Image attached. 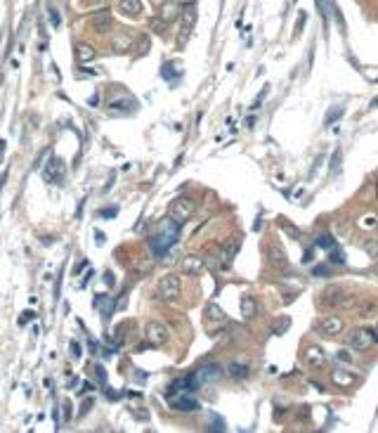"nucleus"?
<instances>
[{"label": "nucleus", "mask_w": 378, "mask_h": 433, "mask_svg": "<svg viewBox=\"0 0 378 433\" xmlns=\"http://www.w3.org/2000/svg\"><path fill=\"white\" fill-rule=\"evenodd\" d=\"M178 232H180V223L178 220L168 218L165 223H161V230L156 234H151L149 237V244H151V251L156 256H163L168 249L178 241Z\"/></svg>", "instance_id": "obj_1"}, {"label": "nucleus", "mask_w": 378, "mask_h": 433, "mask_svg": "<svg viewBox=\"0 0 378 433\" xmlns=\"http://www.w3.org/2000/svg\"><path fill=\"white\" fill-rule=\"evenodd\" d=\"M373 344H376V334H373V329H366V327H359V329H355L348 336V346L352 351H359V353L369 351Z\"/></svg>", "instance_id": "obj_2"}, {"label": "nucleus", "mask_w": 378, "mask_h": 433, "mask_svg": "<svg viewBox=\"0 0 378 433\" xmlns=\"http://www.w3.org/2000/svg\"><path fill=\"white\" fill-rule=\"evenodd\" d=\"M194 208H196L194 199H189V197H178V199L170 204V218L178 220L180 225H182V223H187V220L192 218Z\"/></svg>", "instance_id": "obj_3"}, {"label": "nucleus", "mask_w": 378, "mask_h": 433, "mask_svg": "<svg viewBox=\"0 0 378 433\" xmlns=\"http://www.w3.org/2000/svg\"><path fill=\"white\" fill-rule=\"evenodd\" d=\"M343 327H345V322L340 320V317L329 315V317H322V320L315 324V331L319 334V336L333 338V336H338V334L343 331Z\"/></svg>", "instance_id": "obj_4"}, {"label": "nucleus", "mask_w": 378, "mask_h": 433, "mask_svg": "<svg viewBox=\"0 0 378 433\" xmlns=\"http://www.w3.org/2000/svg\"><path fill=\"white\" fill-rule=\"evenodd\" d=\"M168 403L175 412H199L201 410L199 400H194L192 395H185V393H173Z\"/></svg>", "instance_id": "obj_5"}, {"label": "nucleus", "mask_w": 378, "mask_h": 433, "mask_svg": "<svg viewBox=\"0 0 378 433\" xmlns=\"http://www.w3.org/2000/svg\"><path fill=\"white\" fill-rule=\"evenodd\" d=\"M90 28L95 34H109L114 28V17H111L109 10H97L92 17H90Z\"/></svg>", "instance_id": "obj_6"}, {"label": "nucleus", "mask_w": 378, "mask_h": 433, "mask_svg": "<svg viewBox=\"0 0 378 433\" xmlns=\"http://www.w3.org/2000/svg\"><path fill=\"white\" fill-rule=\"evenodd\" d=\"M180 277L178 275H163L161 277V282H158V294L161 298L165 301H170V298H178L180 296Z\"/></svg>", "instance_id": "obj_7"}, {"label": "nucleus", "mask_w": 378, "mask_h": 433, "mask_svg": "<svg viewBox=\"0 0 378 433\" xmlns=\"http://www.w3.org/2000/svg\"><path fill=\"white\" fill-rule=\"evenodd\" d=\"M145 336H147V344L149 346H163L168 341V329L161 322H149L145 327Z\"/></svg>", "instance_id": "obj_8"}, {"label": "nucleus", "mask_w": 378, "mask_h": 433, "mask_svg": "<svg viewBox=\"0 0 378 433\" xmlns=\"http://www.w3.org/2000/svg\"><path fill=\"white\" fill-rule=\"evenodd\" d=\"M43 173H45V180H48V182H62L64 175H66L64 161L59 157H52L48 164H45V171Z\"/></svg>", "instance_id": "obj_9"}, {"label": "nucleus", "mask_w": 378, "mask_h": 433, "mask_svg": "<svg viewBox=\"0 0 378 433\" xmlns=\"http://www.w3.org/2000/svg\"><path fill=\"white\" fill-rule=\"evenodd\" d=\"M302 360H305V364H307L310 369H322L324 364H326V355H324V351L319 346H307L305 353H302Z\"/></svg>", "instance_id": "obj_10"}, {"label": "nucleus", "mask_w": 378, "mask_h": 433, "mask_svg": "<svg viewBox=\"0 0 378 433\" xmlns=\"http://www.w3.org/2000/svg\"><path fill=\"white\" fill-rule=\"evenodd\" d=\"M199 386H201L199 374H187V377L178 379V381H173V384H170V393H189V391H196Z\"/></svg>", "instance_id": "obj_11"}, {"label": "nucleus", "mask_w": 378, "mask_h": 433, "mask_svg": "<svg viewBox=\"0 0 378 433\" xmlns=\"http://www.w3.org/2000/svg\"><path fill=\"white\" fill-rule=\"evenodd\" d=\"M267 263L277 270H286L289 258H286V254H284V249L279 246V244H269L267 246Z\"/></svg>", "instance_id": "obj_12"}, {"label": "nucleus", "mask_w": 378, "mask_h": 433, "mask_svg": "<svg viewBox=\"0 0 378 433\" xmlns=\"http://www.w3.org/2000/svg\"><path fill=\"white\" fill-rule=\"evenodd\" d=\"M196 374H199V379H201V384H213V381H220L222 379V367L220 364H203V367H199L196 369Z\"/></svg>", "instance_id": "obj_13"}, {"label": "nucleus", "mask_w": 378, "mask_h": 433, "mask_svg": "<svg viewBox=\"0 0 378 433\" xmlns=\"http://www.w3.org/2000/svg\"><path fill=\"white\" fill-rule=\"evenodd\" d=\"M194 21H196V7H194V3H187V5H182V26H185L182 28V41L192 34Z\"/></svg>", "instance_id": "obj_14"}, {"label": "nucleus", "mask_w": 378, "mask_h": 433, "mask_svg": "<svg viewBox=\"0 0 378 433\" xmlns=\"http://www.w3.org/2000/svg\"><path fill=\"white\" fill-rule=\"evenodd\" d=\"M182 275H199L201 270H203V258L196 254H189L182 258Z\"/></svg>", "instance_id": "obj_15"}, {"label": "nucleus", "mask_w": 378, "mask_h": 433, "mask_svg": "<svg viewBox=\"0 0 378 433\" xmlns=\"http://www.w3.org/2000/svg\"><path fill=\"white\" fill-rule=\"evenodd\" d=\"M180 14H182V5H178L175 0H165L163 5H161V10H158V17L163 21H168V24L178 19Z\"/></svg>", "instance_id": "obj_16"}, {"label": "nucleus", "mask_w": 378, "mask_h": 433, "mask_svg": "<svg viewBox=\"0 0 378 433\" xmlns=\"http://www.w3.org/2000/svg\"><path fill=\"white\" fill-rule=\"evenodd\" d=\"M138 109V102L132 97H121V100H111L109 102V111L111 114H130Z\"/></svg>", "instance_id": "obj_17"}, {"label": "nucleus", "mask_w": 378, "mask_h": 433, "mask_svg": "<svg viewBox=\"0 0 378 433\" xmlns=\"http://www.w3.org/2000/svg\"><path fill=\"white\" fill-rule=\"evenodd\" d=\"M118 10L128 19H138L142 14V3L140 0H118Z\"/></svg>", "instance_id": "obj_18"}, {"label": "nucleus", "mask_w": 378, "mask_h": 433, "mask_svg": "<svg viewBox=\"0 0 378 433\" xmlns=\"http://www.w3.org/2000/svg\"><path fill=\"white\" fill-rule=\"evenodd\" d=\"M97 57V50L90 45V43H76V59H78V64H88L92 62Z\"/></svg>", "instance_id": "obj_19"}, {"label": "nucleus", "mask_w": 378, "mask_h": 433, "mask_svg": "<svg viewBox=\"0 0 378 433\" xmlns=\"http://www.w3.org/2000/svg\"><path fill=\"white\" fill-rule=\"evenodd\" d=\"M331 379H333V384L340 386V388L352 386L355 381H357V377H355L352 372H348V369H333V372H331Z\"/></svg>", "instance_id": "obj_20"}, {"label": "nucleus", "mask_w": 378, "mask_h": 433, "mask_svg": "<svg viewBox=\"0 0 378 433\" xmlns=\"http://www.w3.org/2000/svg\"><path fill=\"white\" fill-rule=\"evenodd\" d=\"M241 315L246 317V320H251V317L258 315V301H255L253 296H241Z\"/></svg>", "instance_id": "obj_21"}, {"label": "nucleus", "mask_w": 378, "mask_h": 433, "mask_svg": "<svg viewBox=\"0 0 378 433\" xmlns=\"http://www.w3.org/2000/svg\"><path fill=\"white\" fill-rule=\"evenodd\" d=\"M343 294H345V291L340 287H329L326 291H324V303H326V305H331V308H336L338 301L343 298Z\"/></svg>", "instance_id": "obj_22"}, {"label": "nucleus", "mask_w": 378, "mask_h": 433, "mask_svg": "<svg viewBox=\"0 0 378 433\" xmlns=\"http://www.w3.org/2000/svg\"><path fill=\"white\" fill-rule=\"evenodd\" d=\"M132 45V41H130V36H125V34H121L118 38H114V43H111V50L114 52H125V50Z\"/></svg>", "instance_id": "obj_23"}, {"label": "nucleus", "mask_w": 378, "mask_h": 433, "mask_svg": "<svg viewBox=\"0 0 378 433\" xmlns=\"http://www.w3.org/2000/svg\"><path fill=\"white\" fill-rule=\"evenodd\" d=\"M227 372H229L234 379H246V377H248V364H244V362H232L229 367H227Z\"/></svg>", "instance_id": "obj_24"}, {"label": "nucleus", "mask_w": 378, "mask_h": 433, "mask_svg": "<svg viewBox=\"0 0 378 433\" xmlns=\"http://www.w3.org/2000/svg\"><path fill=\"white\" fill-rule=\"evenodd\" d=\"M355 305H357V298H355L352 294H343V298L338 301L336 308H338V310H352Z\"/></svg>", "instance_id": "obj_25"}, {"label": "nucleus", "mask_w": 378, "mask_h": 433, "mask_svg": "<svg viewBox=\"0 0 378 433\" xmlns=\"http://www.w3.org/2000/svg\"><path fill=\"white\" fill-rule=\"evenodd\" d=\"M289 327H291L289 317H279V320H274V322H272V331H274V334H284Z\"/></svg>", "instance_id": "obj_26"}, {"label": "nucleus", "mask_w": 378, "mask_h": 433, "mask_svg": "<svg viewBox=\"0 0 378 433\" xmlns=\"http://www.w3.org/2000/svg\"><path fill=\"white\" fill-rule=\"evenodd\" d=\"M317 246L326 249V251H331V249H336V241H333V237L331 234H319L317 237Z\"/></svg>", "instance_id": "obj_27"}, {"label": "nucleus", "mask_w": 378, "mask_h": 433, "mask_svg": "<svg viewBox=\"0 0 378 433\" xmlns=\"http://www.w3.org/2000/svg\"><path fill=\"white\" fill-rule=\"evenodd\" d=\"M373 313H376V303H371V301L362 303V305L357 308V315H359V317H371Z\"/></svg>", "instance_id": "obj_28"}, {"label": "nucleus", "mask_w": 378, "mask_h": 433, "mask_svg": "<svg viewBox=\"0 0 378 433\" xmlns=\"http://www.w3.org/2000/svg\"><path fill=\"white\" fill-rule=\"evenodd\" d=\"M279 225H282V230H284L286 234H291V239H298V237H300V230H298L293 223H286V220H282Z\"/></svg>", "instance_id": "obj_29"}, {"label": "nucleus", "mask_w": 378, "mask_h": 433, "mask_svg": "<svg viewBox=\"0 0 378 433\" xmlns=\"http://www.w3.org/2000/svg\"><path fill=\"white\" fill-rule=\"evenodd\" d=\"M165 24H168V21H163L161 17H158V19H151V21H149V28L154 31V34L163 36V34H165Z\"/></svg>", "instance_id": "obj_30"}, {"label": "nucleus", "mask_w": 378, "mask_h": 433, "mask_svg": "<svg viewBox=\"0 0 378 433\" xmlns=\"http://www.w3.org/2000/svg\"><path fill=\"white\" fill-rule=\"evenodd\" d=\"M208 317H213L215 322H225V315H222V310L218 308V305H213V303L208 305Z\"/></svg>", "instance_id": "obj_31"}, {"label": "nucleus", "mask_w": 378, "mask_h": 433, "mask_svg": "<svg viewBox=\"0 0 378 433\" xmlns=\"http://www.w3.org/2000/svg\"><path fill=\"white\" fill-rule=\"evenodd\" d=\"M50 21H52V26H55V28L62 26V14H59L57 7H50Z\"/></svg>", "instance_id": "obj_32"}, {"label": "nucleus", "mask_w": 378, "mask_h": 433, "mask_svg": "<svg viewBox=\"0 0 378 433\" xmlns=\"http://www.w3.org/2000/svg\"><path fill=\"white\" fill-rule=\"evenodd\" d=\"M211 431H225V421L220 419V417H215V414H211Z\"/></svg>", "instance_id": "obj_33"}, {"label": "nucleus", "mask_w": 378, "mask_h": 433, "mask_svg": "<svg viewBox=\"0 0 378 433\" xmlns=\"http://www.w3.org/2000/svg\"><path fill=\"white\" fill-rule=\"evenodd\" d=\"M92 372H95V377H97V381H99V384H107V372H104L102 364H95V367H92Z\"/></svg>", "instance_id": "obj_34"}, {"label": "nucleus", "mask_w": 378, "mask_h": 433, "mask_svg": "<svg viewBox=\"0 0 378 433\" xmlns=\"http://www.w3.org/2000/svg\"><path fill=\"white\" fill-rule=\"evenodd\" d=\"M340 114H343V107H336V109H331L329 114H326V126L333 123L336 118H340Z\"/></svg>", "instance_id": "obj_35"}, {"label": "nucleus", "mask_w": 378, "mask_h": 433, "mask_svg": "<svg viewBox=\"0 0 378 433\" xmlns=\"http://www.w3.org/2000/svg\"><path fill=\"white\" fill-rule=\"evenodd\" d=\"M329 261H331V263H345V258H343V254L338 251V246H336V249H331V256H329Z\"/></svg>", "instance_id": "obj_36"}, {"label": "nucleus", "mask_w": 378, "mask_h": 433, "mask_svg": "<svg viewBox=\"0 0 378 433\" xmlns=\"http://www.w3.org/2000/svg\"><path fill=\"white\" fill-rule=\"evenodd\" d=\"M104 301H107V296H97V298H95V305H102ZM102 315H104V320H109V315H111V308H104V313H102Z\"/></svg>", "instance_id": "obj_37"}, {"label": "nucleus", "mask_w": 378, "mask_h": 433, "mask_svg": "<svg viewBox=\"0 0 378 433\" xmlns=\"http://www.w3.org/2000/svg\"><path fill=\"white\" fill-rule=\"evenodd\" d=\"M312 275H315V277H326V275H329V268H326V265H317V268L312 270Z\"/></svg>", "instance_id": "obj_38"}, {"label": "nucleus", "mask_w": 378, "mask_h": 433, "mask_svg": "<svg viewBox=\"0 0 378 433\" xmlns=\"http://www.w3.org/2000/svg\"><path fill=\"white\" fill-rule=\"evenodd\" d=\"M116 213H118L116 206H114V208H102V211H99V215H102V218H114Z\"/></svg>", "instance_id": "obj_39"}, {"label": "nucleus", "mask_w": 378, "mask_h": 433, "mask_svg": "<svg viewBox=\"0 0 378 433\" xmlns=\"http://www.w3.org/2000/svg\"><path fill=\"white\" fill-rule=\"evenodd\" d=\"M338 166H340V149L333 151V164H331V171L336 173V171H338Z\"/></svg>", "instance_id": "obj_40"}, {"label": "nucleus", "mask_w": 378, "mask_h": 433, "mask_svg": "<svg viewBox=\"0 0 378 433\" xmlns=\"http://www.w3.org/2000/svg\"><path fill=\"white\" fill-rule=\"evenodd\" d=\"M33 317H36V313H33V310H26V313H24V315L19 317V324H26V322H31Z\"/></svg>", "instance_id": "obj_41"}, {"label": "nucleus", "mask_w": 378, "mask_h": 433, "mask_svg": "<svg viewBox=\"0 0 378 433\" xmlns=\"http://www.w3.org/2000/svg\"><path fill=\"white\" fill-rule=\"evenodd\" d=\"M359 225H362V227H373V225H376V215H366V220H362Z\"/></svg>", "instance_id": "obj_42"}, {"label": "nucleus", "mask_w": 378, "mask_h": 433, "mask_svg": "<svg viewBox=\"0 0 378 433\" xmlns=\"http://www.w3.org/2000/svg\"><path fill=\"white\" fill-rule=\"evenodd\" d=\"M364 249L371 254V258H376V256H378V246H376V244H371V241H369V244H364Z\"/></svg>", "instance_id": "obj_43"}, {"label": "nucleus", "mask_w": 378, "mask_h": 433, "mask_svg": "<svg viewBox=\"0 0 378 433\" xmlns=\"http://www.w3.org/2000/svg\"><path fill=\"white\" fill-rule=\"evenodd\" d=\"M81 346L76 344V341H71V355H74V358H81Z\"/></svg>", "instance_id": "obj_44"}, {"label": "nucleus", "mask_w": 378, "mask_h": 433, "mask_svg": "<svg viewBox=\"0 0 378 433\" xmlns=\"http://www.w3.org/2000/svg\"><path fill=\"white\" fill-rule=\"evenodd\" d=\"M338 360H340V362H350L352 358H350V353L343 348V351H338Z\"/></svg>", "instance_id": "obj_45"}, {"label": "nucleus", "mask_w": 378, "mask_h": 433, "mask_svg": "<svg viewBox=\"0 0 378 433\" xmlns=\"http://www.w3.org/2000/svg\"><path fill=\"white\" fill-rule=\"evenodd\" d=\"M62 407H64V417H66V419H71V403H69V400H64Z\"/></svg>", "instance_id": "obj_46"}, {"label": "nucleus", "mask_w": 378, "mask_h": 433, "mask_svg": "<svg viewBox=\"0 0 378 433\" xmlns=\"http://www.w3.org/2000/svg\"><path fill=\"white\" fill-rule=\"evenodd\" d=\"M312 258H315V256H312V251H305V256H302V263H312Z\"/></svg>", "instance_id": "obj_47"}, {"label": "nucleus", "mask_w": 378, "mask_h": 433, "mask_svg": "<svg viewBox=\"0 0 378 433\" xmlns=\"http://www.w3.org/2000/svg\"><path fill=\"white\" fill-rule=\"evenodd\" d=\"M90 407H92V400H85V403H83V410H81V414H85L90 410Z\"/></svg>", "instance_id": "obj_48"}, {"label": "nucleus", "mask_w": 378, "mask_h": 433, "mask_svg": "<svg viewBox=\"0 0 378 433\" xmlns=\"http://www.w3.org/2000/svg\"><path fill=\"white\" fill-rule=\"evenodd\" d=\"M317 7H319V12L326 14V7H324V0H317Z\"/></svg>", "instance_id": "obj_49"}, {"label": "nucleus", "mask_w": 378, "mask_h": 433, "mask_svg": "<svg viewBox=\"0 0 378 433\" xmlns=\"http://www.w3.org/2000/svg\"><path fill=\"white\" fill-rule=\"evenodd\" d=\"M253 126H255V118H253V116H248V118H246V128H253Z\"/></svg>", "instance_id": "obj_50"}, {"label": "nucleus", "mask_w": 378, "mask_h": 433, "mask_svg": "<svg viewBox=\"0 0 378 433\" xmlns=\"http://www.w3.org/2000/svg\"><path fill=\"white\" fill-rule=\"evenodd\" d=\"M104 282H107V284H114V277H111V272H107V275H104Z\"/></svg>", "instance_id": "obj_51"}, {"label": "nucleus", "mask_w": 378, "mask_h": 433, "mask_svg": "<svg viewBox=\"0 0 378 433\" xmlns=\"http://www.w3.org/2000/svg\"><path fill=\"white\" fill-rule=\"evenodd\" d=\"M95 237H97V244H104V234L102 232H95Z\"/></svg>", "instance_id": "obj_52"}, {"label": "nucleus", "mask_w": 378, "mask_h": 433, "mask_svg": "<svg viewBox=\"0 0 378 433\" xmlns=\"http://www.w3.org/2000/svg\"><path fill=\"white\" fill-rule=\"evenodd\" d=\"M373 334H376V341H378V322H376V329H373Z\"/></svg>", "instance_id": "obj_53"}, {"label": "nucleus", "mask_w": 378, "mask_h": 433, "mask_svg": "<svg viewBox=\"0 0 378 433\" xmlns=\"http://www.w3.org/2000/svg\"><path fill=\"white\" fill-rule=\"evenodd\" d=\"M373 107H378V97H376V100H373Z\"/></svg>", "instance_id": "obj_54"}, {"label": "nucleus", "mask_w": 378, "mask_h": 433, "mask_svg": "<svg viewBox=\"0 0 378 433\" xmlns=\"http://www.w3.org/2000/svg\"><path fill=\"white\" fill-rule=\"evenodd\" d=\"M376 197H378V182H376Z\"/></svg>", "instance_id": "obj_55"}]
</instances>
